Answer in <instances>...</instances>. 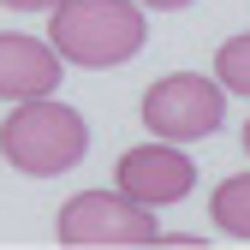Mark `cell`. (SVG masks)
<instances>
[{
  "label": "cell",
  "instance_id": "3957f363",
  "mask_svg": "<svg viewBox=\"0 0 250 250\" xmlns=\"http://www.w3.org/2000/svg\"><path fill=\"white\" fill-rule=\"evenodd\" d=\"M60 244L72 250H137V244H161L155 214L119 191H78L60 208Z\"/></svg>",
  "mask_w": 250,
  "mask_h": 250
},
{
  "label": "cell",
  "instance_id": "7a4b0ae2",
  "mask_svg": "<svg viewBox=\"0 0 250 250\" xmlns=\"http://www.w3.org/2000/svg\"><path fill=\"white\" fill-rule=\"evenodd\" d=\"M89 149V125L78 107L54 102V96H30L12 102L6 125H0V155L6 167L30 173V179H54V173H72Z\"/></svg>",
  "mask_w": 250,
  "mask_h": 250
},
{
  "label": "cell",
  "instance_id": "ba28073f",
  "mask_svg": "<svg viewBox=\"0 0 250 250\" xmlns=\"http://www.w3.org/2000/svg\"><path fill=\"white\" fill-rule=\"evenodd\" d=\"M214 72H221V89H232V96H250V36L221 42V54H214Z\"/></svg>",
  "mask_w": 250,
  "mask_h": 250
},
{
  "label": "cell",
  "instance_id": "30bf717a",
  "mask_svg": "<svg viewBox=\"0 0 250 250\" xmlns=\"http://www.w3.org/2000/svg\"><path fill=\"white\" fill-rule=\"evenodd\" d=\"M137 6H149V12H179V6H191V0H137Z\"/></svg>",
  "mask_w": 250,
  "mask_h": 250
},
{
  "label": "cell",
  "instance_id": "277c9868",
  "mask_svg": "<svg viewBox=\"0 0 250 250\" xmlns=\"http://www.w3.org/2000/svg\"><path fill=\"white\" fill-rule=\"evenodd\" d=\"M143 119L155 137L167 143H197V137H214L227 119V89L214 78H197V72H173L161 83H149L143 96Z\"/></svg>",
  "mask_w": 250,
  "mask_h": 250
},
{
  "label": "cell",
  "instance_id": "6da1fadb",
  "mask_svg": "<svg viewBox=\"0 0 250 250\" xmlns=\"http://www.w3.org/2000/svg\"><path fill=\"white\" fill-rule=\"evenodd\" d=\"M54 24H48V48L72 66H125L143 42H149V18L137 0H60L48 6Z\"/></svg>",
  "mask_w": 250,
  "mask_h": 250
},
{
  "label": "cell",
  "instance_id": "5b68a950",
  "mask_svg": "<svg viewBox=\"0 0 250 250\" xmlns=\"http://www.w3.org/2000/svg\"><path fill=\"white\" fill-rule=\"evenodd\" d=\"M119 197H131L143 208H167V203H185L191 197V185H197V167L179 155V143H137V149H125L119 155Z\"/></svg>",
  "mask_w": 250,
  "mask_h": 250
},
{
  "label": "cell",
  "instance_id": "52a82bcc",
  "mask_svg": "<svg viewBox=\"0 0 250 250\" xmlns=\"http://www.w3.org/2000/svg\"><path fill=\"white\" fill-rule=\"evenodd\" d=\"M208 214H214V227L227 238H250V173H232V179L214 185Z\"/></svg>",
  "mask_w": 250,
  "mask_h": 250
},
{
  "label": "cell",
  "instance_id": "9c48e42d",
  "mask_svg": "<svg viewBox=\"0 0 250 250\" xmlns=\"http://www.w3.org/2000/svg\"><path fill=\"white\" fill-rule=\"evenodd\" d=\"M0 6H12V12H48V6H60V0H0Z\"/></svg>",
  "mask_w": 250,
  "mask_h": 250
},
{
  "label": "cell",
  "instance_id": "8fae6325",
  "mask_svg": "<svg viewBox=\"0 0 250 250\" xmlns=\"http://www.w3.org/2000/svg\"><path fill=\"white\" fill-rule=\"evenodd\" d=\"M244 155H250V119H244Z\"/></svg>",
  "mask_w": 250,
  "mask_h": 250
},
{
  "label": "cell",
  "instance_id": "8992f818",
  "mask_svg": "<svg viewBox=\"0 0 250 250\" xmlns=\"http://www.w3.org/2000/svg\"><path fill=\"white\" fill-rule=\"evenodd\" d=\"M60 60L48 42L18 36V30H0V102H30V96H54L60 89Z\"/></svg>",
  "mask_w": 250,
  "mask_h": 250
}]
</instances>
